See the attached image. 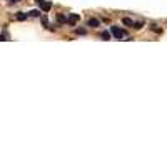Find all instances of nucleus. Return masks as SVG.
Returning <instances> with one entry per match:
<instances>
[{
  "instance_id": "obj_13",
  "label": "nucleus",
  "mask_w": 167,
  "mask_h": 167,
  "mask_svg": "<svg viewBox=\"0 0 167 167\" xmlns=\"http://www.w3.org/2000/svg\"><path fill=\"white\" fill-rule=\"evenodd\" d=\"M9 2H10V3H13V2H19V0H9Z\"/></svg>"
},
{
  "instance_id": "obj_6",
  "label": "nucleus",
  "mask_w": 167,
  "mask_h": 167,
  "mask_svg": "<svg viewBox=\"0 0 167 167\" xmlns=\"http://www.w3.org/2000/svg\"><path fill=\"white\" fill-rule=\"evenodd\" d=\"M122 23H124V25H127V27H134V20L129 19V17H124V19H122Z\"/></svg>"
},
{
  "instance_id": "obj_4",
  "label": "nucleus",
  "mask_w": 167,
  "mask_h": 167,
  "mask_svg": "<svg viewBox=\"0 0 167 167\" xmlns=\"http://www.w3.org/2000/svg\"><path fill=\"white\" fill-rule=\"evenodd\" d=\"M100 25V22H99L97 19H89L87 20V27H99Z\"/></svg>"
},
{
  "instance_id": "obj_3",
  "label": "nucleus",
  "mask_w": 167,
  "mask_h": 167,
  "mask_svg": "<svg viewBox=\"0 0 167 167\" xmlns=\"http://www.w3.org/2000/svg\"><path fill=\"white\" fill-rule=\"evenodd\" d=\"M79 19H80V17L77 15V13H70V15L67 17V22H69L70 25H75V23L79 22Z\"/></svg>"
},
{
  "instance_id": "obj_2",
  "label": "nucleus",
  "mask_w": 167,
  "mask_h": 167,
  "mask_svg": "<svg viewBox=\"0 0 167 167\" xmlns=\"http://www.w3.org/2000/svg\"><path fill=\"white\" fill-rule=\"evenodd\" d=\"M35 2L38 3L42 12H49V10L52 9V2H47V0H35Z\"/></svg>"
},
{
  "instance_id": "obj_10",
  "label": "nucleus",
  "mask_w": 167,
  "mask_h": 167,
  "mask_svg": "<svg viewBox=\"0 0 167 167\" xmlns=\"http://www.w3.org/2000/svg\"><path fill=\"white\" fill-rule=\"evenodd\" d=\"M142 27H144V22H134V28L139 30V28H142Z\"/></svg>"
},
{
  "instance_id": "obj_7",
  "label": "nucleus",
  "mask_w": 167,
  "mask_h": 167,
  "mask_svg": "<svg viewBox=\"0 0 167 167\" xmlns=\"http://www.w3.org/2000/svg\"><path fill=\"white\" fill-rule=\"evenodd\" d=\"M40 13H42V10L34 9V10H30V12H28V17H40Z\"/></svg>"
},
{
  "instance_id": "obj_11",
  "label": "nucleus",
  "mask_w": 167,
  "mask_h": 167,
  "mask_svg": "<svg viewBox=\"0 0 167 167\" xmlns=\"http://www.w3.org/2000/svg\"><path fill=\"white\" fill-rule=\"evenodd\" d=\"M102 38H104V40H109V38H110V34H109V32H102Z\"/></svg>"
},
{
  "instance_id": "obj_5",
  "label": "nucleus",
  "mask_w": 167,
  "mask_h": 167,
  "mask_svg": "<svg viewBox=\"0 0 167 167\" xmlns=\"http://www.w3.org/2000/svg\"><path fill=\"white\" fill-rule=\"evenodd\" d=\"M27 17H28V13H25V12H17V15H15V19L17 20H27Z\"/></svg>"
},
{
  "instance_id": "obj_8",
  "label": "nucleus",
  "mask_w": 167,
  "mask_h": 167,
  "mask_svg": "<svg viewBox=\"0 0 167 167\" xmlns=\"http://www.w3.org/2000/svg\"><path fill=\"white\" fill-rule=\"evenodd\" d=\"M57 22H59L60 25H62V23H65V22H67V17H65V15H59V17H57Z\"/></svg>"
},
{
  "instance_id": "obj_12",
  "label": "nucleus",
  "mask_w": 167,
  "mask_h": 167,
  "mask_svg": "<svg viewBox=\"0 0 167 167\" xmlns=\"http://www.w3.org/2000/svg\"><path fill=\"white\" fill-rule=\"evenodd\" d=\"M42 23H44V25L49 28V19H47V17H42Z\"/></svg>"
},
{
  "instance_id": "obj_1",
  "label": "nucleus",
  "mask_w": 167,
  "mask_h": 167,
  "mask_svg": "<svg viewBox=\"0 0 167 167\" xmlns=\"http://www.w3.org/2000/svg\"><path fill=\"white\" fill-rule=\"evenodd\" d=\"M110 34L115 38H124L127 35V32L124 30V28H119V27H110Z\"/></svg>"
},
{
  "instance_id": "obj_9",
  "label": "nucleus",
  "mask_w": 167,
  "mask_h": 167,
  "mask_svg": "<svg viewBox=\"0 0 167 167\" xmlns=\"http://www.w3.org/2000/svg\"><path fill=\"white\" fill-rule=\"evenodd\" d=\"M75 34L77 35H87V28H77Z\"/></svg>"
}]
</instances>
